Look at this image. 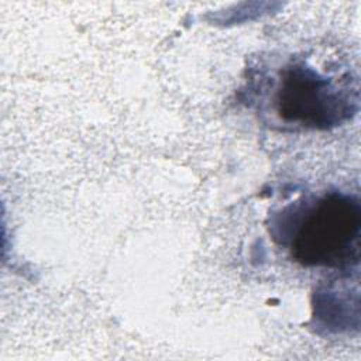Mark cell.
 Segmentation results:
<instances>
[{
	"mask_svg": "<svg viewBox=\"0 0 361 361\" xmlns=\"http://www.w3.org/2000/svg\"><path fill=\"white\" fill-rule=\"evenodd\" d=\"M293 213V224L282 233V241L298 262L329 268L358 262L361 207L357 197L333 192Z\"/></svg>",
	"mask_w": 361,
	"mask_h": 361,
	"instance_id": "1",
	"label": "cell"
},
{
	"mask_svg": "<svg viewBox=\"0 0 361 361\" xmlns=\"http://www.w3.org/2000/svg\"><path fill=\"white\" fill-rule=\"evenodd\" d=\"M272 90V110L285 126L329 128L357 109V90L338 86L303 63L285 66Z\"/></svg>",
	"mask_w": 361,
	"mask_h": 361,
	"instance_id": "2",
	"label": "cell"
}]
</instances>
